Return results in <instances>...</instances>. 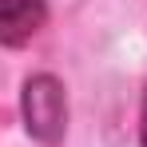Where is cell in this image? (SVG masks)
Returning <instances> with one entry per match:
<instances>
[{
  "mask_svg": "<svg viewBox=\"0 0 147 147\" xmlns=\"http://www.w3.org/2000/svg\"><path fill=\"white\" fill-rule=\"evenodd\" d=\"M24 111H28V127L40 139H56L64 131V92L52 76H36L24 88Z\"/></svg>",
  "mask_w": 147,
  "mask_h": 147,
  "instance_id": "cell-1",
  "label": "cell"
},
{
  "mask_svg": "<svg viewBox=\"0 0 147 147\" xmlns=\"http://www.w3.org/2000/svg\"><path fill=\"white\" fill-rule=\"evenodd\" d=\"M139 135H143V147H147V96H143V123H139Z\"/></svg>",
  "mask_w": 147,
  "mask_h": 147,
  "instance_id": "cell-3",
  "label": "cell"
},
{
  "mask_svg": "<svg viewBox=\"0 0 147 147\" xmlns=\"http://www.w3.org/2000/svg\"><path fill=\"white\" fill-rule=\"evenodd\" d=\"M44 24V0H0V36L4 44H24Z\"/></svg>",
  "mask_w": 147,
  "mask_h": 147,
  "instance_id": "cell-2",
  "label": "cell"
}]
</instances>
